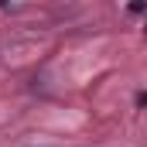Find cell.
<instances>
[{"mask_svg":"<svg viewBox=\"0 0 147 147\" xmlns=\"http://www.w3.org/2000/svg\"><path fill=\"white\" fill-rule=\"evenodd\" d=\"M137 103H140V106H147V92H144V96H140V99H137Z\"/></svg>","mask_w":147,"mask_h":147,"instance_id":"cell-1","label":"cell"}]
</instances>
